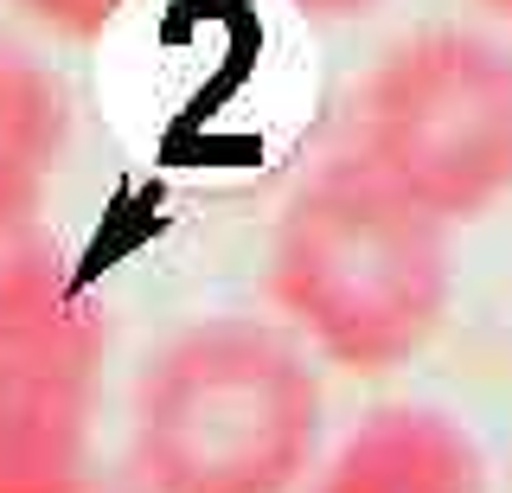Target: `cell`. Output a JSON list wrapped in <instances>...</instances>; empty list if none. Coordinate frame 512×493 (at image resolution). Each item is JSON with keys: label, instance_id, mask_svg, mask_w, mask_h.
Returning a JSON list of instances; mask_svg holds the SVG:
<instances>
[{"label": "cell", "instance_id": "obj_2", "mask_svg": "<svg viewBox=\"0 0 512 493\" xmlns=\"http://www.w3.org/2000/svg\"><path fill=\"white\" fill-rule=\"evenodd\" d=\"M314 353L295 327L212 314L141 365L128 468L148 493H301L320 468Z\"/></svg>", "mask_w": 512, "mask_h": 493}, {"label": "cell", "instance_id": "obj_8", "mask_svg": "<svg viewBox=\"0 0 512 493\" xmlns=\"http://www.w3.org/2000/svg\"><path fill=\"white\" fill-rule=\"evenodd\" d=\"M295 13H308V20H359V13H372L378 0H288Z\"/></svg>", "mask_w": 512, "mask_h": 493}, {"label": "cell", "instance_id": "obj_3", "mask_svg": "<svg viewBox=\"0 0 512 493\" xmlns=\"http://www.w3.org/2000/svg\"><path fill=\"white\" fill-rule=\"evenodd\" d=\"M359 161L442 225L512 199V45L474 26H423L359 90Z\"/></svg>", "mask_w": 512, "mask_h": 493}, {"label": "cell", "instance_id": "obj_4", "mask_svg": "<svg viewBox=\"0 0 512 493\" xmlns=\"http://www.w3.org/2000/svg\"><path fill=\"white\" fill-rule=\"evenodd\" d=\"M109 314L84 282L0 308V493H90Z\"/></svg>", "mask_w": 512, "mask_h": 493}, {"label": "cell", "instance_id": "obj_9", "mask_svg": "<svg viewBox=\"0 0 512 493\" xmlns=\"http://www.w3.org/2000/svg\"><path fill=\"white\" fill-rule=\"evenodd\" d=\"M487 7H493V13H500V20L512 26V0H487Z\"/></svg>", "mask_w": 512, "mask_h": 493}, {"label": "cell", "instance_id": "obj_7", "mask_svg": "<svg viewBox=\"0 0 512 493\" xmlns=\"http://www.w3.org/2000/svg\"><path fill=\"white\" fill-rule=\"evenodd\" d=\"M7 7L20 20L45 26V33H58V39H96V33L116 26V13L128 0H7Z\"/></svg>", "mask_w": 512, "mask_h": 493}, {"label": "cell", "instance_id": "obj_5", "mask_svg": "<svg viewBox=\"0 0 512 493\" xmlns=\"http://www.w3.org/2000/svg\"><path fill=\"white\" fill-rule=\"evenodd\" d=\"M301 493H493L474 429L429 404H384L314 468Z\"/></svg>", "mask_w": 512, "mask_h": 493}, {"label": "cell", "instance_id": "obj_6", "mask_svg": "<svg viewBox=\"0 0 512 493\" xmlns=\"http://www.w3.org/2000/svg\"><path fill=\"white\" fill-rule=\"evenodd\" d=\"M71 148V97L32 52L0 39V237L45 225V186Z\"/></svg>", "mask_w": 512, "mask_h": 493}, {"label": "cell", "instance_id": "obj_1", "mask_svg": "<svg viewBox=\"0 0 512 493\" xmlns=\"http://www.w3.org/2000/svg\"><path fill=\"white\" fill-rule=\"evenodd\" d=\"M448 231L410 193L340 154L288 193L269 244V295L314 359L384 378L436 340L455 301Z\"/></svg>", "mask_w": 512, "mask_h": 493}]
</instances>
